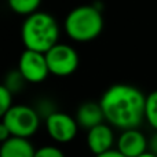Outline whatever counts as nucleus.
<instances>
[{
	"mask_svg": "<svg viewBox=\"0 0 157 157\" xmlns=\"http://www.w3.org/2000/svg\"><path fill=\"white\" fill-rule=\"evenodd\" d=\"M149 152L157 156V132L153 134V136L149 139Z\"/></svg>",
	"mask_w": 157,
	"mask_h": 157,
	"instance_id": "nucleus-18",
	"label": "nucleus"
},
{
	"mask_svg": "<svg viewBox=\"0 0 157 157\" xmlns=\"http://www.w3.org/2000/svg\"><path fill=\"white\" fill-rule=\"evenodd\" d=\"M25 83H26V80H25L24 76L19 73L18 69H15V71H11L10 73H7L3 84L7 87L8 91H10L11 94H14V92L21 91V90L24 88Z\"/></svg>",
	"mask_w": 157,
	"mask_h": 157,
	"instance_id": "nucleus-14",
	"label": "nucleus"
},
{
	"mask_svg": "<svg viewBox=\"0 0 157 157\" xmlns=\"http://www.w3.org/2000/svg\"><path fill=\"white\" fill-rule=\"evenodd\" d=\"M65 32L77 43L92 41L103 30V17L97 6L83 4L72 8L65 18Z\"/></svg>",
	"mask_w": 157,
	"mask_h": 157,
	"instance_id": "nucleus-3",
	"label": "nucleus"
},
{
	"mask_svg": "<svg viewBox=\"0 0 157 157\" xmlns=\"http://www.w3.org/2000/svg\"><path fill=\"white\" fill-rule=\"evenodd\" d=\"M7 125L11 136L29 139L40 127V114L28 105H13L2 120Z\"/></svg>",
	"mask_w": 157,
	"mask_h": 157,
	"instance_id": "nucleus-4",
	"label": "nucleus"
},
{
	"mask_svg": "<svg viewBox=\"0 0 157 157\" xmlns=\"http://www.w3.org/2000/svg\"><path fill=\"white\" fill-rule=\"evenodd\" d=\"M35 157H65V153L59 147L47 145V146H41L36 149Z\"/></svg>",
	"mask_w": 157,
	"mask_h": 157,
	"instance_id": "nucleus-16",
	"label": "nucleus"
},
{
	"mask_svg": "<svg viewBox=\"0 0 157 157\" xmlns=\"http://www.w3.org/2000/svg\"><path fill=\"white\" fill-rule=\"evenodd\" d=\"M7 4L15 14L29 17L39 11L41 0H7Z\"/></svg>",
	"mask_w": 157,
	"mask_h": 157,
	"instance_id": "nucleus-12",
	"label": "nucleus"
},
{
	"mask_svg": "<svg viewBox=\"0 0 157 157\" xmlns=\"http://www.w3.org/2000/svg\"><path fill=\"white\" fill-rule=\"evenodd\" d=\"M139 157H157V156L153 155V153H150V152H146V153H144V155H141Z\"/></svg>",
	"mask_w": 157,
	"mask_h": 157,
	"instance_id": "nucleus-20",
	"label": "nucleus"
},
{
	"mask_svg": "<svg viewBox=\"0 0 157 157\" xmlns=\"http://www.w3.org/2000/svg\"><path fill=\"white\" fill-rule=\"evenodd\" d=\"M21 39L25 50L46 54L59 39V25L48 13L37 11L26 17L21 26Z\"/></svg>",
	"mask_w": 157,
	"mask_h": 157,
	"instance_id": "nucleus-2",
	"label": "nucleus"
},
{
	"mask_svg": "<svg viewBox=\"0 0 157 157\" xmlns=\"http://www.w3.org/2000/svg\"><path fill=\"white\" fill-rule=\"evenodd\" d=\"M113 142V131L105 123L91 128L87 132V145H88V149L91 150V153L95 155V157L112 150Z\"/></svg>",
	"mask_w": 157,
	"mask_h": 157,
	"instance_id": "nucleus-9",
	"label": "nucleus"
},
{
	"mask_svg": "<svg viewBox=\"0 0 157 157\" xmlns=\"http://www.w3.org/2000/svg\"><path fill=\"white\" fill-rule=\"evenodd\" d=\"M97 157H125V156L121 155V153H120L117 149H112V150H109V152L103 153V155H99Z\"/></svg>",
	"mask_w": 157,
	"mask_h": 157,
	"instance_id": "nucleus-19",
	"label": "nucleus"
},
{
	"mask_svg": "<svg viewBox=\"0 0 157 157\" xmlns=\"http://www.w3.org/2000/svg\"><path fill=\"white\" fill-rule=\"evenodd\" d=\"M13 106V94L4 84H0V121Z\"/></svg>",
	"mask_w": 157,
	"mask_h": 157,
	"instance_id": "nucleus-15",
	"label": "nucleus"
},
{
	"mask_svg": "<svg viewBox=\"0 0 157 157\" xmlns=\"http://www.w3.org/2000/svg\"><path fill=\"white\" fill-rule=\"evenodd\" d=\"M145 119L149 125L157 132V90L152 91L146 97V106H145Z\"/></svg>",
	"mask_w": 157,
	"mask_h": 157,
	"instance_id": "nucleus-13",
	"label": "nucleus"
},
{
	"mask_svg": "<svg viewBox=\"0 0 157 157\" xmlns=\"http://www.w3.org/2000/svg\"><path fill=\"white\" fill-rule=\"evenodd\" d=\"M99 105L105 120L120 130H134L145 119L146 97L130 84H113L102 94Z\"/></svg>",
	"mask_w": 157,
	"mask_h": 157,
	"instance_id": "nucleus-1",
	"label": "nucleus"
},
{
	"mask_svg": "<svg viewBox=\"0 0 157 157\" xmlns=\"http://www.w3.org/2000/svg\"><path fill=\"white\" fill-rule=\"evenodd\" d=\"M44 120H46L47 134L52 141L58 144H68L76 138L78 124L76 119L71 114L57 110Z\"/></svg>",
	"mask_w": 157,
	"mask_h": 157,
	"instance_id": "nucleus-6",
	"label": "nucleus"
},
{
	"mask_svg": "<svg viewBox=\"0 0 157 157\" xmlns=\"http://www.w3.org/2000/svg\"><path fill=\"white\" fill-rule=\"evenodd\" d=\"M44 55L50 75H54L57 77H68L73 75L78 68L77 51L69 44L58 43Z\"/></svg>",
	"mask_w": 157,
	"mask_h": 157,
	"instance_id": "nucleus-5",
	"label": "nucleus"
},
{
	"mask_svg": "<svg viewBox=\"0 0 157 157\" xmlns=\"http://www.w3.org/2000/svg\"><path fill=\"white\" fill-rule=\"evenodd\" d=\"M10 138H11V134H10V131H8L7 125L3 121H0V144H4V142L8 141Z\"/></svg>",
	"mask_w": 157,
	"mask_h": 157,
	"instance_id": "nucleus-17",
	"label": "nucleus"
},
{
	"mask_svg": "<svg viewBox=\"0 0 157 157\" xmlns=\"http://www.w3.org/2000/svg\"><path fill=\"white\" fill-rule=\"evenodd\" d=\"M36 149L29 139L11 136L0 145V157H35Z\"/></svg>",
	"mask_w": 157,
	"mask_h": 157,
	"instance_id": "nucleus-11",
	"label": "nucleus"
},
{
	"mask_svg": "<svg viewBox=\"0 0 157 157\" xmlns=\"http://www.w3.org/2000/svg\"><path fill=\"white\" fill-rule=\"evenodd\" d=\"M76 121L78 127L86 128L87 131L91 128L97 127L99 124H103L105 121V114L101 108L99 102H92V101H87V102L81 103L78 106L76 112Z\"/></svg>",
	"mask_w": 157,
	"mask_h": 157,
	"instance_id": "nucleus-10",
	"label": "nucleus"
},
{
	"mask_svg": "<svg viewBox=\"0 0 157 157\" xmlns=\"http://www.w3.org/2000/svg\"><path fill=\"white\" fill-rule=\"evenodd\" d=\"M18 71L26 80V83L33 84L44 81L50 75L46 55L41 52L30 51V50H25L19 55Z\"/></svg>",
	"mask_w": 157,
	"mask_h": 157,
	"instance_id": "nucleus-7",
	"label": "nucleus"
},
{
	"mask_svg": "<svg viewBox=\"0 0 157 157\" xmlns=\"http://www.w3.org/2000/svg\"><path fill=\"white\" fill-rule=\"evenodd\" d=\"M149 141L138 130H125L120 134L117 141V150L125 157H139L147 152Z\"/></svg>",
	"mask_w": 157,
	"mask_h": 157,
	"instance_id": "nucleus-8",
	"label": "nucleus"
}]
</instances>
